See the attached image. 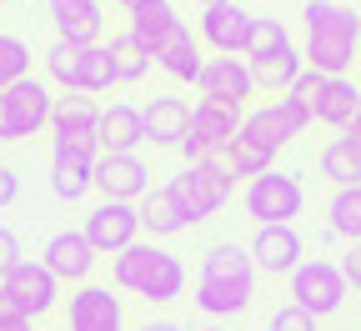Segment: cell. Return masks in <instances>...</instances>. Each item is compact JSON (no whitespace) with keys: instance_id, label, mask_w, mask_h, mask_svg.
Wrapping results in <instances>:
<instances>
[{"instance_id":"cell-5","label":"cell","mask_w":361,"mask_h":331,"mask_svg":"<svg viewBox=\"0 0 361 331\" xmlns=\"http://www.w3.org/2000/svg\"><path fill=\"white\" fill-rule=\"evenodd\" d=\"M246 216L256 226H291L306 206V186L286 171H266L256 181H246V196H241Z\"/></svg>"},{"instance_id":"cell-26","label":"cell","mask_w":361,"mask_h":331,"mask_svg":"<svg viewBox=\"0 0 361 331\" xmlns=\"http://www.w3.org/2000/svg\"><path fill=\"white\" fill-rule=\"evenodd\" d=\"M356 111H361V85H356L351 76L326 80L322 101H316V121H322V126H336V131H346V126L356 121Z\"/></svg>"},{"instance_id":"cell-17","label":"cell","mask_w":361,"mask_h":331,"mask_svg":"<svg viewBox=\"0 0 361 331\" xmlns=\"http://www.w3.org/2000/svg\"><path fill=\"white\" fill-rule=\"evenodd\" d=\"M45 266H51V276L56 281H80L85 287V276L96 271V246L85 241V231H56L51 241H45V256H40Z\"/></svg>"},{"instance_id":"cell-14","label":"cell","mask_w":361,"mask_h":331,"mask_svg":"<svg viewBox=\"0 0 361 331\" xmlns=\"http://www.w3.org/2000/svg\"><path fill=\"white\" fill-rule=\"evenodd\" d=\"M196 85H201V101L231 106V111H241V106H246V96L256 90V80H251V66H241L236 56H211Z\"/></svg>"},{"instance_id":"cell-11","label":"cell","mask_w":361,"mask_h":331,"mask_svg":"<svg viewBox=\"0 0 361 331\" xmlns=\"http://www.w3.org/2000/svg\"><path fill=\"white\" fill-rule=\"evenodd\" d=\"M96 186H101L106 201L141 206L151 196V166L141 156H101L96 161Z\"/></svg>"},{"instance_id":"cell-15","label":"cell","mask_w":361,"mask_h":331,"mask_svg":"<svg viewBox=\"0 0 361 331\" xmlns=\"http://www.w3.org/2000/svg\"><path fill=\"white\" fill-rule=\"evenodd\" d=\"M246 251H251L256 271H271V276H291L306 261V246H301L296 226H256Z\"/></svg>"},{"instance_id":"cell-33","label":"cell","mask_w":361,"mask_h":331,"mask_svg":"<svg viewBox=\"0 0 361 331\" xmlns=\"http://www.w3.org/2000/svg\"><path fill=\"white\" fill-rule=\"evenodd\" d=\"M30 76V45L20 35H6L0 30V90H11Z\"/></svg>"},{"instance_id":"cell-19","label":"cell","mask_w":361,"mask_h":331,"mask_svg":"<svg viewBox=\"0 0 361 331\" xmlns=\"http://www.w3.org/2000/svg\"><path fill=\"white\" fill-rule=\"evenodd\" d=\"M56 20V40L101 45V0H45Z\"/></svg>"},{"instance_id":"cell-42","label":"cell","mask_w":361,"mask_h":331,"mask_svg":"<svg viewBox=\"0 0 361 331\" xmlns=\"http://www.w3.org/2000/svg\"><path fill=\"white\" fill-rule=\"evenodd\" d=\"M16 196H20V181H16V171H11V166H0V211H6Z\"/></svg>"},{"instance_id":"cell-36","label":"cell","mask_w":361,"mask_h":331,"mask_svg":"<svg viewBox=\"0 0 361 331\" xmlns=\"http://www.w3.org/2000/svg\"><path fill=\"white\" fill-rule=\"evenodd\" d=\"M116 85V66L106 45H90L85 51V71H80V96H101V90Z\"/></svg>"},{"instance_id":"cell-27","label":"cell","mask_w":361,"mask_h":331,"mask_svg":"<svg viewBox=\"0 0 361 331\" xmlns=\"http://www.w3.org/2000/svg\"><path fill=\"white\" fill-rule=\"evenodd\" d=\"M201 281H256V261L236 241H216L201 256Z\"/></svg>"},{"instance_id":"cell-8","label":"cell","mask_w":361,"mask_h":331,"mask_svg":"<svg viewBox=\"0 0 361 331\" xmlns=\"http://www.w3.org/2000/svg\"><path fill=\"white\" fill-rule=\"evenodd\" d=\"M85 241L96 246V256H121L126 246H135L141 241V211L135 206H126V201H101L96 211L85 216Z\"/></svg>"},{"instance_id":"cell-20","label":"cell","mask_w":361,"mask_h":331,"mask_svg":"<svg viewBox=\"0 0 361 331\" xmlns=\"http://www.w3.org/2000/svg\"><path fill=\"white\" fill-rule=\"evenodd\" d=\"M141 121H146V140H156V146H180L191 131V106L180 96H151L141 106Z\"/></svg>"},{"instance_id":"cell-48","label":"cell","mask_w":361,"mask_h":331,"mask_svg":"<svg viewBox=\"0 0 361 331\" xmlns=\"http://www.w3.org/2000/svg\"><path fill=\"white\" fill-rule=\"evenodd\" d=\"M196 331H226V326H196Z\"/></svg>"},{"instance_id":"cell-37","label":"cell","mask_w":361,"mask_h":331,"mask_svg":"<svg viewBox=\"0 0 361 331\" xmlns=\"http://www.w3.org/2000/svg\"><path fill=\"white\" fill-rule=\"evenodd\" d=\"M326 80H331V76H322V71H311V66H306V71H301V80H296V85L286 90V96H291V101H301V106H306V111L316 116V101H322Z\"/></svg>"},{"instance_id":"cell-28","label":"cell","mask_w":361,"mask_h":331,"mask_svg":"<svg viewBox=\"0 0 361 331\" xmlns=\"http://www.w3.org/2000/svg\"><path fill=\"white\" fill-rule=\"evenodd\" d=\"M85 51L90 45H71V40H56L51 51H45V76L56 85H66L71 96H80V71H85Z\"/></svg>"},{"instance_id":"cell-43","label":"cell","mask_w":361,"mask_h":331,"mask_svg":"<svg viewBox=\"0 0 361 331\" xmlns=\"http://www.w3.org/2000/svg\"><path fill=\"white\" fill-rule=\"evenodd\" d=\"M346 140H351V146H356V151H361V111H356V121H351V126H346Z\"/></svg>"},{"instance_id":"cell-1","label":"cell","mask_w":361,"mask_h":331,"mask_svg":"<svg viewBox=\"0 0 361 331\" xmlns=\"http://www.w3.org/2000/svg\"><path fill=\"white\" fill-rule=\"evenodd\" d=\"M306 16V66L322 76H346L356 66V45H361V16L341 0H311L301 11Z\"/></svg>"},{"instance_id":"cell-18","label":"cell","mask_w":361,"mask_h":331,"mask_svg":"<svg viewBox=\"0 0 361 331\" xmlns=\"http://www.w3.org/2000/svg\"><path fill=\"white\" fill-rule=\"evenodd\" d=\"M96 151H75V146H56L51 151V191L56 201H80L96 186Z\"/></svg>"},{"instance_id":"cell-6","label":"cell","mask_w":361,"mask_h":331,"mask_svg":"<svg viewBox=\"0 0 361 331\" xmlns=\"http://www.w3.org/2000/svg\"><path fill=\"white\" fill-rule=\"evenodd\" d=\"M241 136V116L231 106H216V101H196L191 106V131L180 140V156L186 166H201V161H221L226 146Z\"/></svg>"},{"instance_id":"cell-49","label":"cell","mask_w":361,"mask_h":331,"mask_svg":"<svg viewBox=\"0 0 361 331\" xmlns=\"http://www.w3.org/2000/svg\"><path fill=\"white\" fill-rule=\"evenodd\" d=\"M0 6H6V0H0Z\"/></svg>"},{"instance_id":"cell-34","label":"cell","mask_w":361,"mask_h":331,"mask_svg":"<svg viewBox=\"0 0 361 331\" xmlns=\"http://www.w3.org/2000/svg\"><path fill=\"white\" fill-rule=\"evenodd\" d=\"M276 51H291V30L276 20V16H256L251 25V45H246V56H276Z\"/></svg>"},{"instance_id":"cell-9","label":"cell","mask_w":361,"mask_h":331,"mask_svg":"<svg viewBox=\"0 0 361 331\" xmlns=\"http://www.w3.org/2000/svg\"><path fill=\"white\" fill-rule=\"evenodd\" d=\"M71 331H126V306L116 296V287H75L71 306H66Z\"/></svg>"},{"instance_id":"cell-47","label":"cell","mask_w":361,"mask_h":331,"mask_svg":"<svg viewBox=\"0 0 361 331\" xmlns=\"http://www.w3.org/2000/svg\"><path fill=\"white\" fill-rule=\"evenodd\" d=\"M6 331H30V321H25V326H6Z\"/></svg>"},{"instance_id":"cell-16","label":"cell","mask_w":361,"mask_h":331,"mask_svg":"<svg viewBox=\"0 0 361 331\" xmlns=\"http://www.w3.org/2000/svg\"><path fill=\"white\" fill-rule=\"evenodd\" d=\"M146 140V121H141V106L130 101H116L101 111V131H96V146L101 156H135Z\"/></svg>"},{"instance_id":"cell-2","label":"cell","mask_w":361,"mask_h":331,"mask_svg":"<svg viewBox=\"0 0 361 331\" xmlns=\"http://www.w3.org/2000/svg\"><path fill=\"white\" fill-rule=\"evenodd\" d=\"M116 287L151 301V306L176 301L186 291V261L176 251H166V246H156V241H135L116 256Z\"/></svg>"},{"instance_id":"cell-13","label":"cell","mask_w":361,"mask_h":331,"mask_svg":"<svg viewBox=\"0 0 361 331\" xmlns=\"http://www.w3.org/2000/svg\"><path fill=\"white\" fill-rule=\"evenodd\" d=\"M251 25H256V16L246 6H236V0H226V6H211L201 16V40L211 45L216 56H246Z\"/></svg>"},{"instance_id":"cell-29","label":"cell","mask_w":361,"mask_h":331,"mask_svg":"<svg viewBox=\"0 0 361 331\" xmlns=\"http://www.w3.org/2000/svg\"><path fill=\"white\" fill-rule=\"evenodd\" d=\"M326 226H331V236H341L346 246L361 241V186H346V191H336L326 201Z\"/></svg>"},{"instance_id":"cell-24","label":"cell","mask_w":361,"mask_h":331,"mask_svg":"<svg viewBox=\"0 0 361 331\" xmlns=\"http://www.w3.org/2000/svg\"><path fill=\"white\" fill-rule=\"evenodd\" d=\"M251 66V80H256V90H271V96H286V90L301 80V71H306V56L296 51H276V56H256V61H246Z\"/></svg>"},{"instance_id":"cell-21","label":"cell","mask_w":361,"mask_h":331,"mask_svg":"<svg viewBox=\"0 0 361 331\" xmlns=\"http://www.w3.org/2000/svg\"><path fill=\"white\" fill-rule=\"evenodd\" d=\"M180 25V16H176V6L171 0H141V6L130 11V40L141 45V51L156 61V51H161V40L171 35Z\"/></svg>"},{"instance_id":"cell-10","label":"cell","mask_w":361,"mask_h":331,"mask_svg":"<svg viewBox=\"0 0 361 331\" xmlns=\"http://www.w3.org/2000/svg\"><path fill=\"white\" fill-rule=\"evenodd\" d=\"M0 287L20 301L25 316H45V311H56V301H61V281L51 276V266H45L40 256H25L6 281H0Z\"/></svg>"},{"instance_id":"cell-30","label":"cell","mask_w":361,"mask_h":331,"mask_svg":"<svg viewBox=\"0 0 361 331\" xmlns=\"http://www.w3.org/2000/svg\"><path fill=\"white\" fill-rule=\"evenodd\" d=\"M322 171L336 181V191L361 186V151L351 146L346 136H336V140H326V146H322Z\"/></svg>"},{"instance_id":"cell-4","label":"cell","mask_w":361,"mask_h":331,"mask_svg":"<svg viewBox=\"0 0 361 331\" xmlns=\"http://www.w3.org/2000/svg\"><path fill=\"white\" fill-rule=\"evenodd\" d=\"M346 276H341V266L336 261H326V256H306L296 271H291V306H301L306 316H336L341 311V301H346Z\"/></svg>"},{"instance_id":"cell-38","label":"cell","mask_w":361,"mask_h":331,"mask_svg":"<svg viewBox=\"0 0 361 331\" xmlns=\"http://www.w3.org/2000/svg\"><path fill=\"white\" fill-rule=\"evenodd\" d=\"M271 331H316V316H306L301 306H276V316H271Z\"/></svg>"},{"instance_id":"cell-22","label":"cell","mask_w":361,"mask_h":331,"mask_svg":"<svg viewBox=\"0 0 361 331\" xmlns=\"http://www.w3.org/2000/svg\"><path fill=\"white\" fill-rule=\"evenodd\" d=\"M156 66L171 76V80H201L206 71V56L196 51V35L186 25H176L166 40H161V51H156Z\"/></svg>"},{"instance_id":"cell-32","label":"cell","mask_w":361,"mask_h":331,"mask_svg":"<svg viewBox=\"0 0 361 331\" xmlns=\"http://www.w3.org/2000/svg\"><path fill=\"white\" fill-rule=\"evenodd\" d=\"M106 51H111V66H116V85H130V80H141L151 71V56L130 40V30L116 35V40H106Z\"/></svg>"},{"instance_id":"cell-41","label":"cell","mask_w":361,"mask_h":331,"mask_svg":"<svg viewBox=\"0 0 361 331\" xmlns=\"http://www.w3.org/2000/svg\"><path fill=\"white\" fill-rule=\"evenodd\" d=\"M25 321H30V316L20 311V301H16L6 287H0V331H6V326H25Z\"/></svg>"},{"instance_id":"cell-46","label":"cell","mask_w":361,"mask_h":331,"mask_svg":"<svg viewBox=\"0 0 361 331\" xmlns=\"http://www.w3.org/2000/svg\"><path fill=\"white\" fill-rule=\"evenodd\" d=\"M196 6H206V11H211V6H226V0H196Z\"/></svg>"},{"instance_id":"cell-39","label":"cell","mask_w":361,"mask_h":331,"mask_svg":"<svg viewBox=\"0 0 361 331\" xmlns=\"http://www.w3.org/2000/svg\"><path fill=\"white\" fill-rule=\"evenodd\" d=\"M20 261H25V256H20V236H16L11 226H0V281H6Z\"/></svg>"},{"instance_id":"cell-35","label":"cell","mask_w":361,"mask_h":331,"mask_svg":"<svg viewBox=\"0 0 361 331\" xmlns=\"http://www.w3.org/2000/svg\"><path fill=\"white\" fill-rule=\"evenodd\" d=\"M271 161H276V156H266L261 146H251L246 136H236L231 146H226V166H231V176H246V181L266 176V171H271Z\"/></svg>"},{"instance_id":"cell-25","label":"cell","mask_w":361,"mask_h":331,"mask_svg":"<svg viewBox=\"0 0 361 331\" xmlns=\"http://www.w3.org/2000/svg\"><path fill=\"white\" fill-rule=\"evenodd\" d=\"M251 296H256V281H196V306L216 321L246 311Z\"/></svg>"},{"instance_id":"cell-12","label":"cell","mask_w":361,"mask_h":331,"mask_svg":"<svg viewBox=\"0 0 361 331\" xmlns=\"http://www.w3.org/2000/svg\"><path fill=\"white\" fill-rule=\"evenodd\" d=\"M96 131H101V106L90 96H61L51 111V136L56 146H75V151H101L96 146Z\"/></svg>"},{"instance_id":"cell-3","label":"cell","mask_w":361,"mask_h":331,"mask_svg":"<svg viewBox=\"0 0 361 331\" xmlns=\"http://www.w3.org/2000/svg\"><path fill=\"white\" fill-rule=\"evenodd\" d=\"M231 186H236V176L226 161H201V166H180L166 186V196H171V206L180 211L186 226H201L231 201Z\"/></svg>"},{"instance_id":"cell-40","label":"cell","mask_w":361,"mask_h":331,"mask_svg":"<svg viewBox=\"0 0 361 331\" xmlns=\"http://www.w3.org/2000/svg\"><path fill=\"white\" fill-rule=\"evenodd\" d=\"M336 266H341V276H346V287H356V291H361V241H356V246H346Z\"/></svg>"},{"instance_id":"cell-31","label":"cell","mask_w":361,"mask_h":331,"mask_svg":"<svg viewBox=\"0 0 361 331\" xmlns=\"http://www.w3.org/2000/svg\"><path fill=\"white\" fill-rule=\"evenodd\" d=\"M135 211H141V231L151 236V241H166V236H180V231H186V221H180V211L171 206L166 191H151Z\"/></svg>"},{"instance_id":"cell-7","label":"cell","mask_w":361,"mask_h":331,"mask_svg":"<svg viewBox=\"0 0 361 331\" xmlns=\"http://www.w3.org/2000/svg\"><path fill=\"white\" fill-rule=\"evenodd\" d=\"M51 111H56V96L51 85L25 76L20 85L0 90V140H25L35 136L40 126H51Z\"/></svg>"},{"instance_id":"cell-45","label":"cell","mask_w":361,"mask_h":331,"mask_svg":"<svg viewBox=\"0 0 361 331\" xmlns=\"http://www.w3.org/2000/svg\"><path fill=\"white\" fill-rule=\"evenodd\" d=\"M116 6H126V11H135V6H141V0H116Z\"/></svg>"},{"instance_id":"cell-23","label":"cell","mask_w":361,"mask_h":331,"mask_svg":"<svg viewBox=\"0 0 361 331\" xmlns=\"http://www.w3.org/2000/svg\"><path fill=\"white\" fill-rule=\"evenodd\" d=\"M241 136L251 140V146H261L266 156H276L296 131H291V121H286L281 101H271V106H256V111H246V116H241Z\"/></svg>"},{"instance_id":"cell-44","label":"cell","mask_w":361,"mask_h":331,"mask_svg":"<svg viewBox=\"0 0 361 331\" xmlns=\"http://www.w3.org/2000/svg\"><path fill=\"white\" fill-rule=\"evenodd\" d=\"M135 331H186V326H176V321H146V326H135Z\"/></svg>"}]
</instances>
